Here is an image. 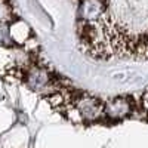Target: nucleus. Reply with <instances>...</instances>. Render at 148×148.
Wrapping results in <instances>:
<instances>
[{
    "label": "nucleus",
    "instance_id": "obj_1",
    "mask_svg": "<svg viewBox=\"0 0 148 148\" xmlns=\"http://www.w3.org/2000/svg\"><path fill=\"white\" fill-rule=\"evenodd\" d=\"M52 77L45 67L33 64L24 74V83L34 92H42L52 86Z\"/></svg>",
    "mask_w": 148,
    "mask_h": 148
},
{
    "label": "nucleus",
    "instance_id": "obj_2",
    "mask_svg": "<svg viewBox=\"0 0 148 148\" xmlns=\"http://www.w3.org/2000/svg\"><path fill=\"white\" fill-rule=\"evenodd\" d=\"M107 8L104 0H80L79 6V19L96 22L104 18Z\"/></svg>",
    "mask_w": 148,
    "mask_h": 148
},
{
    "label": "nucleus",
    "instance_id": "obj_3",
    "mask_svg": "<svg viewBox=\"0 0 148 148\" xmlns=\"http://www.w3.org/2000/svg\"><path fill=\"white\" fill-rule=\"evenodd\" d=\"M132 110H133V105L127 98H114V99L105 102L104 114L111 121H119V120L126 119L132 113Z\"/></svg>",
    "mask_w": 148,
    "mask_h": 148
}]
</instances>
